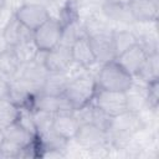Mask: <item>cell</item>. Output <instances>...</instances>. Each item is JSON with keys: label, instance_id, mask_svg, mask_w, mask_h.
Segmentation results:
<instances>
[{"label": "cell", "instance_id": "1", "mask_svg": "<svg viewBox=\"0 0 159 159\" xmlns=\"http://www.w3.org/2000/svg\"><path fill=\"white\" fill-rule=\"evenodd\" d=\"M94 78L97 87L118 92H125L133 83V76L129 75L116 60L101 65Z\"/></svg>", "mask_w": 159, "mask_h": 159}, {"label": "cell", "instance_id": "2", "mask_svg": "<svg viewBox=\"0 0 159 159\" xmlns=\"http://www.w3.org/2000/svg\"><path fill=\"white\" fill-rule=\"evenodd\" d=\"M96 89H97L96 78L92 73H89V71H87L86 73L68 82V84L65 88L63 96L68 99V102L71 103L75 111L92 102Z\"/></svg>", "mask_w": 159, "mask_h": 159}, {"label": "cell", "instance_id": "3", "mask_svg": "<svg viewBox=\"0 0 159 159\" xmlns=\"http://www.w3.org/2000/svg\"><path fill=\"white\" fill-rule=\"evenodd\" d=\"M47 73L48 71L43 65L37 63L36 61H31L26 63H20L17 72L11 81L19 83L32 94H37L42 89Z\"/></svg>", "mask_w": 159, "mask_h": 159}, {"label": "cell", "instance_id": "4", "mask_svg": "<svg viewBox=\"0 0 159 159\" xmlns=\"http://www.w3.org/2000/svg\"><path fill=\"white\" fill-rule=\"evenodd\" d=\"M92 103L109 117H116L128 111L125 92L109 91L97 87Z\"/></svg>", "mask_w": 159, "mask_h": 159}, {"label": "cell", "instance_id": "5", "mask_svg": "<svg viewBox=\"0 0 159 159\" xmlns=\"http://www.w3.org/2000/svg\"><path fill=\"white\" fill-rule=\"evenodd\" d=\"M73 139L81 148L87 150L94 152L109 147L107 132L92 123H82Z\"/></svg>", "mask_w": 159, "mask_h": 159}, {"label": "cell", "instance_id": "6", "mask_svg": "<svg viewBox=\"0 0 159 159\" xmlns=\"http://www.w3.org/2000/svg\"><path fill=\"white\" fill-rule=\"evenodd\" d=\"M14 15L24 26L32 31H35L39 26L50 19V14L46 6L42 2L36 1H27L22 4L16 9Z\"/></svg>", "mask_w": 159, "mask_h": 159}, {"label": "cell", "instance_id": "7", "mask_svg": "<svg viewBox=\"0 0 159 159\" xmlns=\"http://www.w3.org/2000/svg\"><path fill=\"white\" fill-rule=\"evenodd\" d=\"M62 25L58 20L50 17L34 31V41L39 50L50 51L60 43Z\"/></svg>", "mask_w": 159, "mask_h": 159}, {"label": "cell", "instance_id": "8", "mask_svg": "<svg viewBox=\"0 0 159 159\" xmlns=\"http://www.w3.org/2000/svg\"><path fill=\"white\" fill-rule=\"evenodd\" d=\"M31 109H41V111H46L53 114L73 112V107L71 106V103L63 94L50 96L45 93H37L34 97Z\"/></svg>", "mask_w": 159, "mask_h": 159}, {"label": "cell", "instance_id": "9", "mask_svg": "<svg viewBox=\"0 0 159 159\" xmlns=\"http://www.w3.org/2000/svg\"><path fill=\"white\" fill-rule=\"evenodd\" d=\"M87 37L89 40L96 60L99 65H103L116 58L113 41H112V31L99 32V34H94Z\"/></svg>", "mask_w": 159, "mask_h": 159}, {"label": "cell", "instance_id": "10", "mask_svg": "<svg viewBox=\"0 0 159 159\" xmlns=\"http://www.w3.org/2000/svg\"><path fill=\"white\" fill-rule=\"evenodd\" d=\"M72 62H73L72 50L70 46L58 43L56 47L46 52L45 67L47 68L48 72L65 71Z\"/></svg>", "mask_w": 159, "mask_h": 159}, {"label": "cell", "instance_id": "11", "mask_svg": "<svg viewBox=\"0 0 159 159\" xmlns=\"http://www.w3.org/2000/svg\"><path fill=\"white\" fill-rule=\"evenodd\" d=\"M1 34H2L4 39L6 40V42L9 43L10 47L15 46L16 43H19L21 41L34 39V31L27 29L26 26H24L16 19V16L14 14L9 17L5 26L1 29Z\"/></svg>", "mask_w": 159, "mask_h": 159}, {"label": "cell", "instance_id": "12", "mask_svg": "<svg viewBox=\"0 0 159 159\" xmlns=\"http://www.w3.org/2000/svg\"><path fill=\"white\" fill-rule=\"evenodd\" d=\"M148 55L147 52L143 50V47L137 43L133 47H130L129 50H127L125 52H123L122 55L117 56L114 60L133 77L137 76V73L139 72L140 67L143 66L144 61L147 60Z\"/></svg>", "mask_w": 159, "mask_h": 159}, {"label": "cell", "instance_id": "13", "mask_svg": "<svg viewBox=\"0 0 159 159\" xmlns=\"http://www.w3.org/2000/svg\"><path fill=\"white\" fill-rule=\"evenodd\" d=\"M81 123L72 113H57L52 120V130L66 140L75 138Z\"/></svg>", "mask_w": 159, "mask_h": 159}, {"label": "cell", "instance_id": "14", "mask_svg": "<svg viewBox=\"0 0 159 159\" xmlns=\"http://www.w3.org/2000/svg\"><path fill=\"white\" fill-rule=\"evenodd\" d=\"M134 22H152L158 19L159 5L152 0H132L128 5Z\"/></svg>", "mask_w": 159, "mask_h": 159}, {"label": "cell", "instance_id": "15", "mask_svg": "<svg viewBox=\"0 0 159 159\" xmlns=\"http://www.w3.org/2000/svg\"><path fill=\"white\" fill-rule=\"evenodd\" d=\"M139 82L140 84H138L133 78L132 86L125 91L128 111L135 113H140L142 111L147 109V83L140 80Z\"/></svg>", "mask_w": 159, "mask_h": 159}, {"label": "cell", "instance_id": "16", "mask_svg": "<svg viewBox=\"0 0 159 159\" xmlns=\"http://www.w3.org/2000/svg\"><path fill=\"white\" fill-rule=\"evenodd\" d=\"M71 50H72V58L76 63L81 65L86 68H91L92 66L98 63L87 36L80 37L71 46Z\"/></svg>", "mask_w": 159, "mask_h": 159}, {"label": "cell", "instance_id": "17", "mask_svg": "<svg viewBox=\"0 0 159 159\" xmlns=\"http://www.w3.org/2000/svg\"><path fill=\"white\" fill-rule=\"evenodd\" d=\"M2 133H4V140H6V142L21 148V149L25 148L26 145H29L30 143H32L35 140V138L37 137L34 133L29 132L26 128H24L17 122L4 128Z\"/></svg>", "mask_w": 159, "mask_h": 159}, {"label": "cell", "instance_id": "18", "mask_svg": "<svg viewBox=\"0 0 159 159\" xmlns=\"http://www.w3.org/2000/svg\"><path fill=\"white\" fill-rule=\"evenodd\" d=\"M68 82H70V78L67 77L65 71L48 72L40 93H45L50 96H61L63 94Z\"/></svg>", "mask_w": 159, "mask_h": 159}, {"label": "cell", "instance_id": "19", "mask_svg": "<svg viewBox=\"0 0 159 159\" xmlns=\"http://www.w3.org/2000/svg\"><path fill=\"white\" fill-rule=\"evenodd\" d=\"M101 10H102L103 16L107 20L123 22V24H134V19L130 14V10L125 5L103 2L101 5Z\"/></svg>", "mask_w": 159, "mask_h": 159}, {"label": "cell", "instance_id": "20", "mask_svg": "<svg viewBox=\"0 0 159 159\" xmlns=\"http://www.w3.org/2000/svg\"><path fill=\"white\" fill-rule=\"evenodd\" d=\"M112 41H113V48H114L116 57L138 43V39L135 34L130 30H123V29L112 30Z\"/></svg>", "mask_w": 159, "mask_h": 159}, {"label": "cell", "instance_id": "21", "mask_svg": "<svg viewBox=\"0 0 159 159\" xmlns=\"http://www.w3.org/2000/svg\"><path fill=\"white\" fill-rule=\"evenodd\" d=\"M82 36H87L84 32L83 25L78 19H75V20H71V21L66 22L65 25H62L60 43L71 47Z\"/></svg>", "mask_w": 159, "mask_h": 159}, {"label": "cell", "instance_id": "22", "mask_svg": "<svg viewBox=\"0 0 159 159\" xmlns=\"http://www.w3.org/2000/svg\"><path fill=\"white\" fill-rule=\"evenodd\" d=\"M158 61H159L158 52L148 55V57L144 61L143 66L140 67L139 72L134 77H137L138 80H140L145 83L158 80V77H159V62Z\"/></svg>", "mask_w": 159, "mask_h": 159}, {"label": "cell", "instance_id": "23", "mask_svg": "<svg viewBox=\"0 0 159 159\" xmlns=\"http://www.w3.org/2000/svg\"><path fill=\"white\" fill-rule=\"evenodd\" d=\"M37 51H39V48H37L34 39L21 41L11 47V52L14 53V56L16 57V60L20 63H26V62L34 61Z\"/></svg>", "mask_w": 159, "mask_h": 159}, {"label": "cell", "instance_id": "24", "mask_svg": "<svg viewBox=\"0 0 159 159\" xmlns=\"http://www.w3.org/2000/svg\"><path fill=\"white\" fill-rule=\"evenodd\" d=\"M19 66H20V62L16 60V57L11 52V48L10 51L0 53V77L1 78L10 82L16 75Z\"/></svg>", "mask_w": 159, "mask_h": 159}, {"label": "cell", "instance_id": "25", "mask_svg": "<svg viewBox=\"0 0 159 159\" xmlns=\"http://www.w3.org/2000/svg\"><path fill=\"white\" fill-rule=\"evenodd\" d=\"M19 116V107L10 99H0V129L15 123Z\"/></svg>", "mask_w": 159, "mask_h": 159}, {"label": "cell", "instance_id": "26", "mask_svg": "<svg viewBox=\"0 0 159 159\" xmlns=\"http://www.w3.org/2000/svg\"><path fill=\"white\" fill-rule=\"evenodd\" d=\"M31 111H32V119L35 123L37 135L52 129V120L55 117L53 113L41 111V109H31Z\"/></svg>", "mask_w": 159, "mask_h": 159}, {"label": "cell", "instance_id": "27", "mask_svg": "<svg viewBox=\"0 0 159 159\" xmlns=\"http://www.w3.org/2000/svg\"><path fill=\"white\" fill-rule=\"evenodd\" d=\"M159 104V82L158 80L147 83V109L157 112Z\"/></svg>", "mask_w": 159, "mask_h": 159}, {"label": "cell", "instance_id": "28", "mask_svg": "<svg viewBox=\"0 0 159 159\" xmlns=\"http://www.w3.org/2000/svg\"><path fill=\"white\" fill-rule=\"evenodd\" d=\"M10 97V82L0 77V99H9Z\"/></svg>", "mask_w": 159, "mask_h": 159}, {"label": "cell", "instance_id": "29", "mask_svg": "<svg viewBox=\"0 0 159 159\" xmlns=\"http://www.w3.org/2000/svg\"><path fill=\"white\" fill-rule=\"evenodd\" d=\"M10 46H9V43L6 42V40L4 39V36H2V34H0V53H2V52H6V51H10Z\"/></svg>", "mask_w": 159, "mask_h": 159}, {"label": "cell", "instance_id": "30", "mask_svg": "<svg viewBox=\"0 0 159 159\" xmlns=\"http://www.w3.org/2000/svg\"><path fill=\"white\" fill-rule=\"evenodd\" d=\"M130 1H132V0H117L118 4H120V5H125V6H128V5L130 4Z\"/></svg>", "mask_w": 159, "mask_h": 159}, {"label": "cell", "instance_id": "31", "mask_svg": "<svg viewBox=\"0 0 159 159\" xmlns=\"http://www.w3.org/2000/svg\"><path fill=\"white\" fill-rule=\"evenodd\" d=\"M6 2H7V0H0V12L6 7Z\"/></svg>", "mask_w": 159, "mask_h": 159}, {"label": "cell", "instance_id": "32", "mask_svg": "<svg viewBox=\"0 0 159 159\" xmlns=\"http://www.w3.org/2000/svg\"><path fill=\"white\" fill-rule=\"evenodd\" d=\"M2 142H4V133H2V129H0V147H1Z\"/></svg>", "mask_w": 159, "mask_h": 159}, {"label": "cell", "instance_id": "33", "mask_svg": "<svg viewBox=\"0 0 159 159\" xmlns=\"http://www.w3.org/2000/svg\"><path fill=\"white\" fill-rule=\"evenodd\" d=\"M0 34H1V29H0Z\"/></svg>", "mask_w": 159, "mask_h": 159}]
</instances>
